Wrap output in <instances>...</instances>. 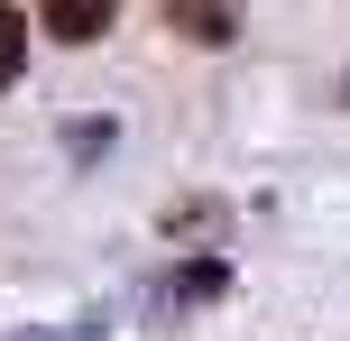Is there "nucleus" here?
<instances>
[{"instance_id": "f257e3e1", "label": "nucleus", "mask_w": 350, "mask_h": 341, "mask_svg": "<svg viewBox=\"0 0 350 341\" xmlns=\"http://www.w3.org/2000/svg\"><path fill=\"white\" fill-rule=\"evenodd\" d=\"M37 18H46L55 46H92V37L120 18V0H37Z\"/></svg>"}, {"instance_id": "f03ea898", "label": "nucleus", "mask_w": 350, "mask_h": 341, "mask_svg": "<svg viewBox=\"0 0 350 341\" xmlns=\"http://www.w3.org/2000/svg\"><path fill=\"white\" fill-rule=\"evenodd\" d=\"M166 18L193 46H230V37H240V0H166Z\"/></svg>"}, {"instance_id": "7ed1b4c3", "label": "nucleus", "mask_w": 350, "mask_h": 341, "mask_svg": "<svg viewBox=\"0 0 350 341\" xmlns=\"http://www.w3.org/2000/svg\"><path fill=\"white\" fill-rule=\"evenodd\" d=\"M221 286H230V268H221V258H185V268L157 286V305H212Z\"/></svg>"}, {"instance_id": "20e7f679", "label": "nucleus", "mask_w": 350, "mask_h": 341, "mask_svg": "<svg viewBox=\"0 0 350 341\" xmlns=\"http://www.w3.org/2000/svg\"><path fill=\"white\" fill-rule=\"evenodd\" d=\"M18 65H28V18H18L10 0H0V92L18 83Z\"/></svg>"}, {"instance_id": "39448f33", "label": "nucleus", "mask_w": 350, "mask_h": 341, "mask_svg": "<svg viewBox=\"0 0 350 341\" xmlns=\"http://www.w3.org/2000/svg\"><path fill=\"white\" fill-rule=\"evenodd\" d=\"M166 231H175V240H193V231L212 240V231H221V203H175V213H166Z\"/></svg>"}, {"instance_id": "423d86ee", "label": "nucleus", "mask_w": 350, "mask_h": 341, "mask_svg": "<svg viewBox=\"0 0 350 341\" xmlns=\"http://www.w3.org/2000/svg\"><path fill=\"white\" fill-rule=\"evenodd\" d=\"M65 148H74V157H102V148H111V120H74Z\"/></svg>"}]
</instances>
